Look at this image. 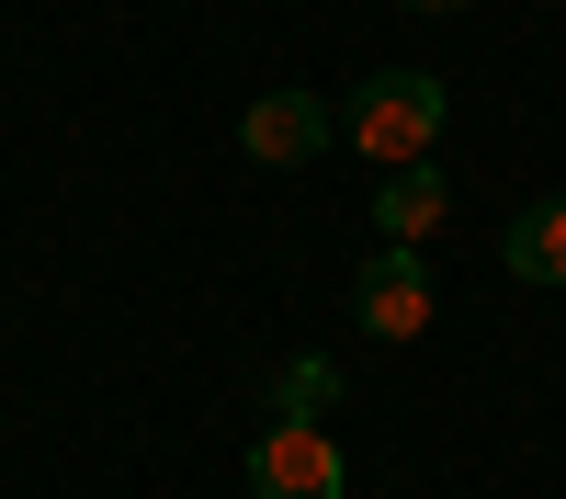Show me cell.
I'll return each mask as SVG.
<instances>
[{"instance_id": "52a82bcc", "label": "cell", "mask_w": 566, "mask_h": 499, "mask_svg": "<svg viewBox=\"0 0 566 499\" xmlns=\"http://www.w3.org/2000/svg\"><path fill=\"white\" fill-rule=\"evenodd\" d=\"M328 397H340V375H328V352H295V363H283V375H272V408H283V420H328Z\"/></svg>"}, {"instance_id": "8992f818", "label": "cell", "mask_w": 566, "mask_h": 499, "mask_svg": "<svg viewBox=\"0 0 566 499\" xmlns=\"http://www.w3.org/2000/svg\"><path fill=\"white\" fill-rule=\"evenodd\" d=\"M510 272L544 284V295H566V194H544V205L510 216Z\"/></svg>"}, {"instance_id": "7a4b0ae2", "label": "cell", "mask_w": 566, "mask_h": 499, "mask_svg": "<svg viewBox=\"0 0 566 499\" xmlns=\"http://www.w3.org/2000/svg\"><path fill=\"white\" fill-rule=\"evenodd\" d=\"M340 488H352V466H340V443H328V432L272 420V432L250 443V499H340Z\"/></svg>"}, {"instance_id": "277c9868", "label": "cell", "mask_w": 566, "mask_h": 499, "mask_svg": "<svg viewBox=\"0 0 566 499\" xmlns=\"http://www.w3.org/2000/svg\"><path fill=\"white\" fill-rule=\"evenodd\" d=\"M352 318L374 341H419V330H431V261H419V250H374L363 284H352Z\"/></svg>"}, {"instance_id": "5b68a950", "label": "cell", "mask_w": 566, "mask_h": 499, "mask_svg": "<svg viewBox=\"0 0 566 499\" xmlns=\"http://www.w3.org/2000/svg\"><path fill=\"white\" fill-rule=\"evenodd\" d=\"M442 205H453V194H442V170H431V159L374 181V227H386V250H419V239L442 227Z\"/></svg>"}, {"instance_id": "ba28073f", "label": "cell", "mask_w": 566, "mask_h": 499, "mask_svg": "<svg viewBox=\"0 0 566 499\" xmlns=\"http://www.w3.org/2000/svg\"><path fill=\"white\" fill-rule=\"evenodd\" d=\"M408 12H453V0H408Z\"/></svg>"}, {"instance_id": "3957f363", "label": "cell", "mask_w": 566, "mask_h": 499, "mask_svg": "<svg viewBox=\"0 0 566 499\" xmlns=\"http://www.w3.org/2000/svg\"><path fill=\"white\" fill-rule=\"evenodd\" d=\"M328 136H340V114H328L317 91H261V103L239 114V148H250L261 170H306Z\"/></svg>"}, {"instance_id": "6da1fadb", "label": "cell", "mask_w": 566, "mask_h": 499, "mask_svg": "<svg viewBox=\"0 0 566 499\" xmlns=\"http://www.w3.org/2000/svg\"><path fill=\"white\" fill-rule=\"evenodd\" d=\"M442 114H453V103H442L431 69H374L352 103H340V136H352L374 170H419V159L442 148Z\"/></svg>"}]
</instances>
